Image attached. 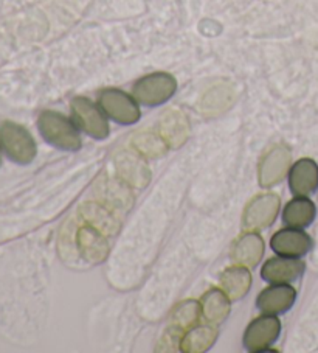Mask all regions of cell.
Listing matches in <instances>:
<instances>
[{
  "label": "cell",
  "instance_id": "6da1fadb",
  "mask_svg": "<svg viewBox=\"0 0 318 353\" xmlns=\"http://www.w3.org/2000/svg\"><path fill=\"white\" fill-rule=\"evenodd\" d=\"M38 128L42 137L53 147L65 151H76L81 147L76 126L56 111H44L38 119Z\"/></svg>",
  "mask_w": 318,
  "mask_h": 353
},
{
  "label": "cell",
  "instance_id": "7a4b0ae2",
  "mask_svg": "<svg viewBox=\"0 0 318 353\" xmlns=\"http://www.w3.org/2000/svg\"><path fill=\"white\" fill-rule=\"evenodd\" d=\"M177 81L167 72H156L146 75L134 84L132 95L145 106H158L167 103L176 94Z\"/></svg>",
  "mask_w": 318,
  "mask_h": 353
},
{
  "label": "cell",
  "instance_id": "3957f363",
  "mask_svg": "<svg viewBox=\"0 0 318 353\" xmlns=\"http://www.w3.org/2000/svg\"><path fill=\"white\" fill-rule=\"evenodd\" d=\"M0 145L10 159L21 165H27L36 157V143L32 134L13 121H5L0 126Z\"/></svg>",
  "mask_w": 318,
  "mask_h": 353
},
{
  "label": "cell",
  "instance_id": "277c9868",
  "mask_svg": "<svg viewBox=\"0 0 318 353\" xmlns=\"http://www.w3.org/2000/svg\"><path fill=\"white\" fill-rule=\"evenodd\" d=\"M100 108L109 119L120 125H132L140 119L137 100L120 89L103 90L100 94Z\"/></svg>",
  "mask_w": 318,
  "mask_h": 353
},
{
  "label": "cell",
  "instance_id": "5b68a950",
  "mask_svg": "<svg viewBox=\"0 0 318 353\" xmlns=\"http://www.w3.org/2000/svg\"><path fill=\"white\" fill-rule=\"evenodd\" d=\"M72 117L81 130L95 139H106L109 136V125L103 112L94 101L84 97H76L70 103Z\"/></svg>",
  "mask_w": 318,
  "mask_h": 353
},
{
  "label": "cell",
  "instance_id": "8992f818",
  "mask_svg": "<svg viewBox=\"0 0 318 353\" xmlns=\"http://www.w3.org/2000/svg\"><path fill=\"white\" fill-rule=\"evenodd\" d=\"M281 322L273 314L255 319L244 333V345L250 352H264L278 339Z\"/></svg>",
  "mask_w": 318,
  "mask_h": 353
},
{
  "label": "cell",
  "instance_id": "52a82bcc",
  "mask_svg": "<svg viewBox=\"0 0 318 353\" xmlns=\"http://www.w3.org/2000/svg\"><path fill=\"white\" fill-rule=\"evenodd\" d=\"M279 210V198L273 193L259 194L247 205L244 214V228L250 230L264 229L275 221Z\"/></svg>",
  "mask_w": 318,
  "mask_h": 353
},
{
  "label": "cell",
  "instance_id": "ba28073f",
  "mask_svg": "<svg viewBox=\"0 0 318 353\" xmlns=\"http://www.w3.org/2000/svg\"><path fill=\"white\" fill-rule=\"evenodd\" d=\"M272 249L281 257L299 259L308 254L312 248L310 236L303 230L284 229L272 236Z\"/></svg>",
  "mask_w": 318,
  "mask_h": 353
},
{
  "label": "cell",
  "instance_id": "9c48e42d",
  "mask_svg": "<svg viewBox=\"0 0 318 353\" xmlns=\"http://www.w3.org/2000/svg\"><path fill=\"white\" fill-rule=\"evenodd\" d=\"M297 299V291L290 285L277 283L266 288L256 299V305L266 314H279L289 310Z\"/></svg>",
  "mask_w": 318,
  "mask_h": 353
},
{
  "label": "cell",
  "instance_id": "30bf717a",
  "mask_svg": "<svg viewBox=\"0 0 318 353\" xmlns=\"http://www.w3.org/2000/svg\"><path fill=\"white\" fill-rule=\"evenodd\" d=\"M290 165V153L286 147L268 151L259 165V182L262 187L277 185L284 178Z\"/></svg>",
  "mask_w": 318,
  "mask_h": 353
},
{
  "label": "cell",
  "instance_id": "8fae6325",
  "mask_svg": "<svg viewBox=\"0 0 318 353\" xmlns=\"http://www.w3.org/2000/svg\"><path fill=\"white\" fill-rule=\"evenodd\" d=\"M304 263L299 259H271L262 266L261 276L268 283H290L301 276Z\"/></svg>",
  "mask_w": 318,
  "mask_h": 353
},
{
  "label": "cell",
  "instance_id": "7c38bea8",
  "mask_svg": "<svg viewBox=\"0 0 318 353\" xmlns=\"http://www.w3.org/2000/svg\"><path fill=\"white\" fill-rule=\"evenodd\" d=\"M289 185L295 196H309L318 188V165L312 159L298 161L290 170Z\"/></svg>",
  "mask_w": 318,
  "mask_h": 353
},
{
  "label": "cell",
  "instance_id": "4fadbf2b",
  "mask_svg": "<svg viewBox=\"0 0 318 353\" xmlns=\"http://www.w3.org/2000/svg\"><path fill=\"white\" fill-rule=\"evenodd\" d=\"M262 254H264V241L258 234L248 232L235 243L231 260L237 265L253 268L259 263Z\"/></svg>",
  "mask_w": 318,
  "mask_h": 353
},
{
  "label": "cell",
  "instance_id": "5bb4252c",
  "mask_svg": "<svg viewBox=\"0 0 318 353\" xmlns=\"http://www.w3.org/2000/svg\"><path fill=\"white\" fill-rule=\"evenodd\" d=\"M200 308L204 318L211 324H219L227 319L230 313V297L222 290H211L202 297Z\"/></svg>",
  "mask_w": 318,
  "mask_h": 353
},
{
  "label": "cell",
  "instance_id": "9a60e30c",
  "mask_svg": "<svg viewBox=\"0 0 318 353\" xmlns=\"http://www.w3.org/2000/svg\"><path fill=\"white\" fill-rule=\"evenodd\" d=\"M315 204L310 199L299 196L292 199L283 212V221L290 228H306L314 221Z\"/></svg>",
  "mask_w": 318,
  "mask_h": 353
},
{
  "label": "cell",
  "instance_id": "2e32d148",
  "mask_svg": "<svg viewBox=\"0 0 318 353\" xmlns=\"http://www.w3.org/2000/svg\"><path fill=\"white\" fill-rule=\"evenodd\" d=\"M250 283H252V276L246 268H230L221 276V287L231 301H237L246 296L250 290Z\"/></svg>",
  "mask_w": 318,
  "mask_h": 353
},
{
  "label": "cell",
  "instance_id": "e0dca14e",
  "mask_svg": "<svg viewBox=\"0 0 318 353\" xmlns=\"http://www.w3.org/2000/svg\"><path fill=\"white\" fill-rule=\"evenodd\" d=\"M218 330L213 327H195L189 330L182 339V352L187 353H200L210 349V347L216 343Z\"/></svg>",
  "mask_w": 318,
  "mask_h": 353
},
{
  "label": "cell",
  "instance_id": "ac0fdd59",
  "mask_svg": "<svg viewBox=\"0 0 318 353\" xmlns=\"http://www.w3.org/2000/svg\"><path fill=\"white\" fill-rule=\"evenodd\" d=\"M200 310L202 308L199 303H195L194 301L180 303L173 313V318H171V330H173V333L168 332L167 336H173L174 334V338H177L183 330H187L188 327L195 324L199 321Z\"/></svg>",
  "mask_w": 318,
  "mask_h": 353
},
{
  "label": "cell",
  "instance_id": "d6986e66",
  "mask_svg": "<svg viewBox=\"0 0 318 353\" xmlns=\"http://www.w3.org/2000/svg\"><path fill=\"white\" fill-rule=\"evenodd\" d=\"M0 163H2V157H0Z\"/></svg>",
  "mask_w": 318,
  "mask_h": 353
}]
</instances>
